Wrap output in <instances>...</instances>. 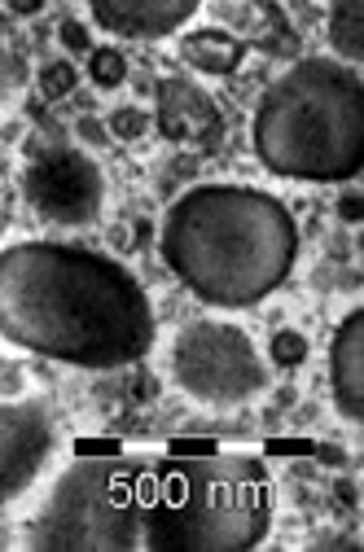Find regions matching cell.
Listing matches in <instances>:
<instances>
[{"mask_svg":"<svg viewBox=\"0 0 364 552\" xmlns=\"http://www.w3.org/2000/svg\"><path fill=\"white\" fill-rule=\"evenodd\" d=\"M272 526L259 456H79L31 526L40 552H242Z\"/></svg>","mask_w":364,"mask_h":552,"instance_id":"obj_1","label":"cell"},{"mask_svg":"<svg viewBox=\"0 0 364 552\" xmlns=\"http://www.w3.org/2000/svg\"><path fill=\"white\" fill-rule=\"evenodd\" d=\"M150 294L119 259L71 241L0 250V338L75 368H128L154 347Z\"/></svg>","mask_w":364,"mask_h":552,"instance_id":"obj_2","label":"cell"},{"mask_svg":"<svg viewBox=\"0 0 364 552\" xmlns=\"http://www.w3.org/2000/svg\"><path fill=\"white\" fill-rule=\"evenodd\" d=\"M158 250L193 298L242 312L290 281L299 224L290 206L264 189L198 184L167 206Z\"/></svg>","mask_w":364,"mask_h":552,"instance_id":"obj_3","label":"cell"},{"mask_svg":"<svg viewBox=\"0 0 364 552\" xmlns=\"http://www.w3.org/2000/svg\"><path fill=\"white\" fill-rule=\"evenodd\" d=\"M255 158L272 176L343 184L364 163V79L360 66L303 57L272 79L255 110Z\"/></svg>","mask_w":364,"mask_h":552,"instance_id":"obj_4","label":"cell"},{"mask_svg":"<svg viewBox=\"0 0 364 552\" xmlns=\"http://www.w3.org/2000/svg\"><path fill=\"white\" fill-rule=\"evenodd\" d=\"M172 377L207 408H237L268 390V364L246 329L224 320H193L172 342Z\"/></svg>","mask_w":364,"mask_h":552,"instance_id":"obj_5","label":"cell"},{"mask_svg":"<svg viewBox=\"0 0 364 552\" xmlns=\"http://www.w3.org/2000/svg\"><path fill=\"white\" fill-rule=\"evenodd\" d=\"M22 198L44 224L88 228L106 202V176L75 145L31 149V163L22 171Z\"/></svg>","mask_w":364,"mask_h":552,"instance_id":"obj_6","label":"cell"},{"mask_svg":"<svg viewBox=\"0 0 364 552\" xmlns=\"http://www.w3.org/2000/svg\"><path fill=\"white\" fill-rule=\"evenodd\" d=\"M49 452H53V421L44 404H31V399L0 404V509L9 500H18L40 478Z\"/></svg>","mask_w":364,"mask_h":552,"instance_id":"obj_7","label":"cell"},{"mask_svg":"<svg viewBox=\"0 0 364 552\" xmlns=\"http://www.w3.org/2000/svg\"><path fill=\"white\" fill-rule=\"evenodd\" d=\"M154 123L158 132L172 145H189V149H220L224 141V110L207 88H198L193 79L167 75L158 79V106H154Z\"/></svg>","mask_w":364,"mask_h":552,"instance_id":"obj_8","label":"cell"},{"mask_svg":"<svg viewBox=\"0 0 364 552\" xmlns=\"http://www.w3.org/2000/svg\"><path fill=\"white\" fill-rule=\"evenodd\" d=\"M202 0H88L93 22L123 40H163L198 14Z\"/></svg>","mask_w":364,"mask_h":552,"instance_id":"obj_9","label":"cell"},{"mask_svg":"<svg viewBox=\"0 0 364 552\" xmlns=\"http://www.w3.org/2000/svg\"><path fill=\"white\" fill-rule=\"evenodd\" d=\"M329 390H334V404L347 421H364V312L343 316V325L334 333V347H329Z\"/></svg>","mask_w":364,"mask_h":552,"instance_id":"obj_10","label":"cell"},{"mask_svg":"<svg viewBox=\"0 0 364 552\" xmlns=\"http://www.w3.org/2000/svg\"><path fill=\"white\" fill-rule=\"evenodd\" d=\"M246 57V44L224 27H198L180 36V62L202 75H233Z\"/></svg>","mask_w":364,"mask_h":552,"instance_id":"obj_11","label":"cell"},{"mask_svg":"<svg viewBox=\"0 0 364 552\" xmlns=\"http://www.w3.org/2000/svg\"><path fill=\"white\" fill-rule=\"evenodd\" d=\"M325 36L334 44L338 62L360 66V57H364V0H329Z\"/></svg>","mask_w":364,"mask_h":552,"instance_id":"obj_12","label":"cell"},{"mask_svg":"<svg viewBox=\"0 0 364 552\" xmlns=\"http://www.w3.org/2000/svg\"><path fill=\"white\" fill-rule=\"evenodd\" d=\"M88 79H93L97 88H119L123 79H128V57L119 49H93L88 53Z\"/></svg>","mask_w":364,"mask_h":552,"instance_id":"obj_13","label":"cell"},{"mask_svg":"<svg viewBox=\"0 0 364 552\" xmlns=\"http://www.w3.org/2000/svg\"><path fill=\"white\" fill-rule=\"evenodd\" d=\"M75 84H79L75 62H49V66H40V97H44V101L71 97Z\"/></svg>","mask_w":364,"mask_h":552,"instance_id":"obj_14","label":"cell"},{"mask_svg":"<svg viewBox=\"0 0 364 552\" xmlns=\"http://www.w3.org/2000/svg\"><path fill=\"white\" fill-rule=\"evenodd\" d=\"M268 355H272L277 368H299L307 360V338L299 329H277L272 342H268Z\"/></svg>","mask_w":364,"mask_h":552,"instance_id":"obj_15","label":"cell"},{"mask_svg":"<svg viewBox=\"0 0 364 552\" xmlns=\"http://www.w3.org/2000/svg\"><path fill=\"white\" fill-rule=\"evenodd\" d=\"M106 132L115 136V141H141V136L150 132V114L141 106H119V110H110Z\"/></svg>","mask_w":364,"mask_h":552,"instance_id":"obj_16","label":"cell"},{"mask_svg":"<svg viewBox=\"0 0 364 552\" xmlns=\"http://www.w3.org/2000/svg\"><path fill=\"white\" fill-rule=\"evenodd\" d=\"M58 40H62L66 53H93V36H88V27H84V22H75V18H66L58 27Z\"/></svg>","mask_w":364,"mask_h":552,"instance_id":"obj_17","label":"cell"},{"mask_svg":"<svg viewBox=\"0 0 364 552\" xmlns=\"http://www.w3.org/2000/svg\"><path fill=\"white\" fill-rule=\"evenodd\" d=\"M22 386H27V377H22V364H14V360L0 364V395L14 399V395H22Z\"/></svg>","mask_w":364,"mask_h":552,"instance_id":"obj_18","label":"cell"},{"mask_svg":"<svg viewBox=\"0 0 364 552\" xmlns=\"http://www.w3.org/2000/svg\"><path fill=\"white\" fill-rule=\"evenodd\" d=\"M364 206H360V189H343V198H338V220L343 224H360Z\"/></svg>","mask_w":364,"mask_h":552,"instance_id":"obj_19","label":"cell"},{"mask_svg":"<svg viewBox=\"0 0 364 552\" xmlns=\"http://www.w3.org/2000/svg\"><path fill=\"white\" fill-rule=\"evenodd\" d=\"M79 136H84L88 145H106V141H110V132L101 128L97 119H79Z\"/></svg>","mask_w":364,"mask_h":552,"instance_id":"obj_20","label":"cell"},{"mask_svg":"<svg viewBox=\"0 0 364 552\" xmlns=\"http://www.w3.org/2000/svg\"><path fill=\"white\" fill-rule=\"evenodd\" d=\"M172 452H185V456H207V452H215V443H211V439H176V443H172Z\"/></svg>","mask_w":364,"mask_h":552,"instance_id":"obj_21","label":"cell"},{"mask_svg":"<svg viewBox=\"0 0 364 552\" xmlns=\"http://www.w3.org/2000/svg\"><path fill=\"white\" fill-rule=\"evenodd\" d=\"M5 5L14 9L18 18H31V14H40V9H44V0H5Z\"/></svg>","mask_w":364,"mask_h":552,"instance_id":"obj_22","label":"cell"},{"mask_svg":"<svg viewBox=\"0 0 364 552\" xmlns=\"http://www.w3.org/2000/svg\"><path fill=\"white\" fill-rule=\"evenodd\" d=\"M154 395H158V382H154L150 373H145L141 382H136V399H154Z\"/></svg>","mask_w":364,"mask_h":552,"instance_id":"obj_23","label":"cell"},{"mask_svg":"<svg viewBox=\"0 0 364 552\" xmlns=\"http://www.w3.org/2000/svg\"><path fill=\"white\" fill-rule=\"evenodd\" d=\"M338 496H343V504H360V496L347 487V482H343V487H338Z\"/></svg>","mask_w":364,"mask_h":552,"instance_id":"obj_24","label":"cell"}]
</instances>
